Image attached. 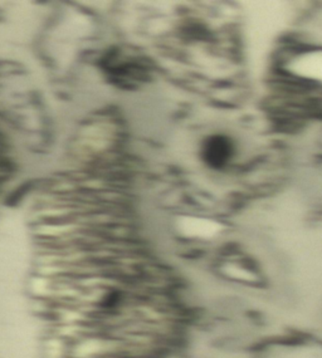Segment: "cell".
Here are the masks:
<instances>
[{
  "label": "cell",
  "mask_w": 322,
  "mask_h": 358,
  "mask_svg": "<svg viewBox=\"0 0 322 358\" xmlns=\"http://www.w3.org/2000/svg\"><path fill=\"white\" fill-rule=\"evenodd\" d=\"M257 358H322V340L309 336H288L266 341L255 348Z\"/></svg>",
  "instance_id": "1"
}]
</instances>
